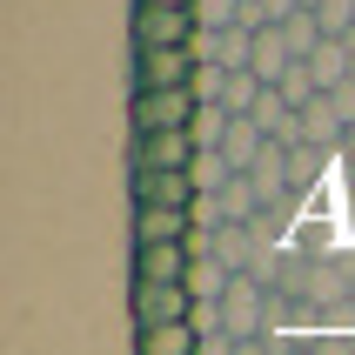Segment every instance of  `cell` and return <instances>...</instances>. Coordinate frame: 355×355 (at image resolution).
I'll return each mask as SVG.
<instances>
[{"instance_id": "cell-1", "label": "cell", "mask_w": 355, "mask_h": 355, "mask_svg": "<svg viewBox=\"0 0 355 355\" xmlns=\"http://www.w3.org/2000/svg\"><path fill=\"white\" fill-rule=\"evenodd\" d=\"M201 101L188 87H161V94H128V128L135 135H188Z\"/></svg>"}, {"instance_id": "cell-2", "label": "cell", "mask_w": 355, "mask_h": 355, "mask_svg": "<svg viewBox=\"0 0 355 355\" xmlns=\"http://www.w3.org/2000/svg\"><path fill=\"white\" fill-rule=\"evenodd\" d=\"M201 60L188 47H135V94H161V87H188Z\"/></svg>"}, {"instance_id": "cell-3", "label": "cell", "mask_w": 355, "mask_h": 355, "mask_svg": "<svg viewBox=\"0 0 355 355\" xmlns=\"http://www.w3.org/2000/svg\"><path fill=\"white\" fill-rule=\"evenodd\" d=\"M195 155V135H135V175H188Z\"/></svg>"}, {"instance_id": "cell-4", "label": "cell", "mask_w": 355, "mask_h": 355, "mask_svg": "<svg viewBox=\"0 0 355 355\" xmlns=\"http://www.w3.org/2000/svg\"><path fill=\"white\" fill-rule=\"evenodd\" d=\"M188 268H195L188 241H175V248H135V288H188Z\"/></svg>"}, {"instance_id": "cell-5", "label": "cell", "mask_w": 355, "mask_h": 355, "mask_svg": "<svg viewBox=\"0 0 355 355\" xmlns=\"http://www.w3.org/2000/svg\"><path fill=\"white\" fill-rule=\"evenodd\" d=\"M195 315V295L188 288H135V336L148 329H175V322Z\"/></svg>"}, {"instance_id": "cell-6", "label": "cell", "mask_w": 355, "mask_h": 355, "mask_svg": "<svg viewBox=\"0 0 355 355\" xmlns=\"http://www.w3.org/2000/svg\"><path fill=\"white\" fill-rule=\"evenodd\" d=\"M195 14H155V7H135V47H195Z\"/></svg>"}, {"instance_id": "cell-7", "label": "cell", "mask_w": 355, "mask_h": 355, "mask_svg": "<svg viewBox=\"0 0 355 355\" xmlns=\"http://www.w3.org/2000/svg\"><path fill=\"white\" fill-rule=\"evenodd\" d=\"M195 235L188 208H135V248H175Z\"/></svg>"}, {"instance_id": "cell-8", "label": "cell", "mask_w": 355, "mask_h": 355, "mask_svg": "<svg viewBox=\"0 0 355 355\" xmlns=\"http://www.w3.org/2000/svg\"><path fill=\"white\" fill-rule=\"evenodd\" d=\"M195 175H135V208H195Z\"/></svg>"}, {"instance_id": "cell-9", "label": "cell", "mask_w": 355, "mask_h": 355, "mask_svg": "<svg viewBox=\"0 0 355 355\" xmlns=\"http://www.w3.org/2000/svg\"><path fill=\"white\" fill-rule=\"evenodd\" d=\"M309 74H315V87H322V94H336V87H349V80H355L349 40H322L315 54H309Z\"/></svg>"}, {"instance_id": "cell-10", "label": "cell", "mask_w": 355, "mask_h": 355, "mask_svg": "<svg viewBox=\"0 0 355 355\" xmlns=\"http://www.w3.org/2000/svg\"><path fill=\"white\" fill-rule=\"evenodd\" d=\"M288 67H295V54H288V40H282V27L255 34V67H248V74H255L261 87H282V80H288Z\"/></svg>"}, {"instance_id": "cell-11", "label": "cell", "mask_w": 355, "mask_h": 355, "mask_svg": "<svg viewBox=\"0 0 355 355\" xmlns=\"http://www.w3.org/2000/svg\"><path fill=\"white\" fill-rule=\"evenodd\" d=\"M221 221H228V228H255V221L261 215H268V208H261V195H255V181H248V175H235V181H228V188H221Z\"/></svg>"}, {"instance_id": "cell-12", "label": "cell", "mask_w": 355, "mask_h": 355, "mask_svg": "<svg viewBox=\"0 0 355 355\" xmlns=\"http://www.w3.org/2000/svg\"><path fill=\"white\" fill-rule=\"evenodd\" d=\"M201 336L188 329V322H175V329H148V336H135V355H195Z\"/></svg>"}, {"instance_id": "cell-13", "label": "cell", "mask_w": 355, "mask_h": 355, "mask_svg": "<svg viewBox=\"0 0 355 355\" xmlns=\"http://www.w3.org/2000/svg\"><path fill=\"white\" fill-rule=\"evenodd\" d=\"M228 282H235V275H228L215 255H195V268H188V295H195V302H221Z\"/></svg>"}, {"instance_id": "cell-14", "label": "cell", "mask_w": 355, "mask_h": 355, "mask_svg": "<svg viewBox=\"0 0 355 355\" xmlns=\"http://www.w3.org/2000/svg\"><path fill=\"white\" fill-rule=\"evenodd\" d=\"M282 40H288V54H295V60H309V54L322 47V27H315V14H288V20H282Z\"/></svg>"}, {"instance_id": "cell-15", "label": "cell", "mask_w": 355, "mask_h": 355, "mask_svg": "<svg viewBox=\"0 0 355 355\" xmlns=\"http://www.w3.org/2000/svg\"><path fill=\"white\" fill-rule=\"evenodd\" d=\"M241 14V0H195V27L201 34H228Z\"/></svg>"}, {"instance_id": "cell-16", "label": "cell", "mask_w": 355, "mask_h": 355, "mask_svg": "<svg viewBox=\"0 0 355 355\" xmlns=\"http://www.w3.org/2000/svg\"><path fill=\"white\" fill-rule=\"evenodd\" d=\"M188 175H195V195H221V188L235 181L221 155H195V168H188Z\"/></svg>"}, {"instance_id": "cell-17", "label": "cell", "mask_w": 355, "mask_h": 355, "mask_svg": "<svg viewBox=\"0 0 355 355\" xmlns=\"http://www.w3.org/2000/svg\"><path fill=\"white\" fill-rule=\"evenodd\" d=\"M188 135H195V148H201V155H215V148H221V135H228V114H221V107H201Z\"/></svg>"}, {"instance_id": "cell-18", "label": "cell", "mask_w": 355, "mask_h": 355, "mask_svg": "<svg viewBox=\"0 0 355 355\" xmlns=\"http://www.w3.org/2000/svg\"><path fill=\"white\" fill-rule=\"evenodd\" d=\"M188 329H195L201 342H208V336H221V302H195V315H188Z\"/></svg>"}, {"instance_id": "cell-19", "label": "cell", "mask_w": 355, "mask_h": 355, "mask_svg": "<svg viewBox=\"0 0 355 355\" xmlns=\"http://www.w3.org/2000/svg\"><path fill=\"white\" fill-rule=\"evenodd\" d=\"M135 7H155V14H195V0H135Z\"/></svg>"}, {"instance_id": "cell-20", "label": "cell", "mask_w": 355, "mask_h": 355, "mask_svg": "<svg viewBox=\"0 0 355 355\" xmlns=\"http://www.w3.org/2000/svg\"><path fill=\"white\" fill-rule=\"evenodd\" d=\"M342 161H355V135H349V148H342Z\"/></svg>"}]
</instances>
